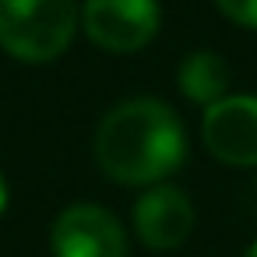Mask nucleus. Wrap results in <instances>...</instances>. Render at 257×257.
<instances>
[{"label":"nucleus","mask_w":257,"mask_h":257,"mask_svg":"<svg viewBox=\"0 0 257 257\" xmlns=\"http://www.w3.org/2000/svg\"><path fill=\"white\" fill-rule=\"evenodd\" d=\"M187 159V134L180 116L159 99H127L113 106L95 131L99 169L127 187L159 183Z\"/></svg>","instance_id":"nucleus-1"},{"label":"nucleus","mask_w":257,"mask_h":257,"mask_svg":"<svg viewBox=\"0 0 257 257\" xmlns=\"http://www.w3.org/2000/svg\"><path fill=\"white\" fill-rule=\"evenodd\" d=\"M78 0H0V50L22 64H50L74 43Z\"/></svg>","instance_id":"nucleus-2"},{"label":"nucleus","mask_w":257,"mask_h":257,"mask_svg":"<svg viewBox=\"0 0 257 257\" xmlns=\"http://www.w3.org/2000/svg\"><path fill=\"white\" fill-rule=\"evenodd\" d=\"M162 25L155 0H85L81 29L106 53H138L145 50Z\"/></svg>","instance_id":"nucleus-3"},{"label":"nucleus","mask_w":257,"mask_h":257,"mask_svg":"<svg viewBox=\"0 0 257 257\" xmlns=\"http://www.w3.org/2000/svg\"><path fill=\"white\" fill-rule=\"evenodd\" d=\"M53 257H127V232L99 204H71L50 225Z\"/></svg>","instance_id":"nucleus-4"},{"label":"nucleus","mask_w":257,"mask_h":257,"mask_svg":"<svg viewBox=\"0 0 257 257\" xmlns=\"http://www.w3.org/2000/svg\"><path fill=\"white\" fill-rule=\"evenodd\" d=\"M201 138L208 152L225 166H257V99L225 95L204 109Z\"/></svg>","instance_id":"nucleus-5"},{"label":"nucleus","mask_w":257,"mask_h":257,"mask_svg":"<svg viewBox=\"0 0 257 257\" xmlns=\"http://www.w3.org/2000/svg\"><path fill=\"white\" fill-rule=\"evenodd\" d=\"M194 222H197L194 204L180 187L159 183L134 201V232L148 250L166 253L183 246L194 232Z\"/></svg>","instance_id":"nucleus-6"},{"label":"nucleus","mask_w":257,"mask_h":257,"mask_svg":"<svg viewBox=\"0 0 257 257\" xmlns=\"http://www.w3.org/2000/svg\"><path fill=\"white\" fill-rule=\"evenodd\" d=\"M229 64L211 53V50H197L190 53L183 64H180V92L190 99V102H201V106H215L218 99H225V88H229Z\"/></svg>","instance_id":"nucleus-7"},{"label":"nucleus","mask_w":257,"mask_h":257,"mask_svg":"<svg viewBox=\"0 0 257 257\" xmlns=\"http://www.w3.org/2000/svg\"><path fill=\"white\" fill-rule=\"evenodd\" d=\"M215 8H218L232 25L257 32V0H215Z\"/></svg>","instance_id":"nucleus-8"},{"label":"nucleus","mask_w":257,"mask_h":257,"mask_svg":"<svg viewBox=\"0 0 257 257\" xmlns=\"http://www.w3.org/2000/svg\"><path fill=\"white\" fill-rule=\"evenodd\" d=\"M4 208H8V180L0 173V215H4Z\"/></svg>","instance_id":"nucleus-9"},{"label":"nucleus","mask_w":257,"mask_h":257,"mask_svg":"<svg viewBox=\"0 0 257 257\" xmlns=\"http://www.w3.org/2000/svg\"><path fill=\"white\" fill-rule=\"evenodd\" d=\"M243 257H257V239H253V243L246 246V253H243Z\"/></svg>","instance_id":"nucleus-10"}]
</instances>
